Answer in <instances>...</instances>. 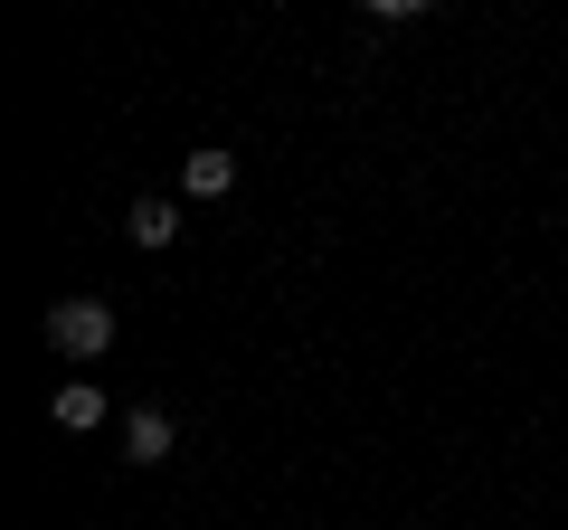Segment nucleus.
Here are the masks:
<instances>
[{
  "instance_id": "nucleus-1",
  "label": "nucleus",
  "mask_w": 568,
  "mask_h": 530,
  "mask_svg": "<svg viewBox=\"0 0 568 530\" xmlns=\"http://www.w3.org/2000/svg\"><path fill=\"white\" fill-rule=\"evenodd\" d=\"M48 342L67 350V360H95L104 342H114V304H95V294H77V304L48 313Z\"/></svg>"
},
{
  "instance_id": "nucleus-2",
  "label": "nucleus",
  "mask_w": 568,
  "mask_h": 530,
  "mask_svg": "<svg viewBox=\"0 0 568 530\" xmlns=\"http://www.w3.org/2000/svg\"><path fill=\"white\" fill-rule=\"evenodd\" d=\"M123 455H133V465H162V455H171V417L162 408H133V417H123Z\"/></svg>"
},
{
  "instance_id": "nucleus-3",
  "label": "nucleus",
  "mask_w": 568,
  "mask_h": 530,
  "mask_svg": "<svg viewBox=\"0 0 568 530\" xmlns=\"http://www.w3.org/2000/svg\"><path fill=\"white\" fill-rule=\"evenodd\" d=\"M227 181H237V152H190V162H181V190H190V200H219Z\"/></svg>"
},
{
  "instance_id": "nucleus-4",
  "label": "nucleus",
  "mask_w": 568,
  "mask_h": 530,
  "mask_svg": "<svg viewBox=\"0 0 568 530\" xmlns=\"http://www.w3.org/2000/svg\"><path fill=\"white\" fill-rule=\"evenodd\" d=\"M58 427H77V436L104 427V388H95V379H67V388H58Z\"/></svg>"
},
{
  "instance_id": "nucleus-5",
  "label": "nucleus",
  "mask_w": 568,
  "mask_h": 530,
  "mask_svg": "<svg viewBox=\"0 0 568 530\" xmlns=\"http://www.w3.org/2000/svg\"><path fill=\"white\" fill-rule=\"evenodd\" d=\"M171 237H181L171 200H142V208H133V246H171Z\"/></svg>"
}]
</instances>
